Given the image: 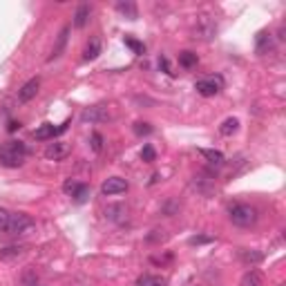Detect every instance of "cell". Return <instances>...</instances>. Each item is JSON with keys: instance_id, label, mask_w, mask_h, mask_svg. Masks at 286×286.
<instances>
[{"instance_id": "484cf974", "label": "cell", "mask_w": 286, "mask_h": 286, "mask_svg": "<svg viewBox=\"0 0 286 286\" xmlns=\"http://www.w3.org/2000/svg\"><path fill=\"white\" fill-rule=\"evenodd\" d=\"M92 148H94V152H101V148H103V137L98 132L92 134Z\"/></svg>"}, {"instance_id": "6da1fadb", "label": "cell", "mask_w": 286, "mask_h": 286, "mask_svg": "<svg viewBox=\"0 0 286 286\" xmlns=\"http://www.w3.org/2000/svg\"><path fill=\"white\" fill-rule=\"evenodd\" d=\"M27 145L22 141H7L0 145V166L3 168H18L25 163Z\"/></svg>"}, {"instance_id": "8fae6325", "label": "cell", "mask_w": 286, "mask_h": 286, "mask_svg": "<svg viewBox=\"0 0 286 286\" xmlns=\"http://www.w3.org/2000/svg\"><path fill=\"white\" fill-rule=\"evenodd\" d=\"M67 34H69V27H63V32L58 34V40H56L54 49H51V54H49V61H54V58H58L63 54V49H65V45H67Z\"/></svg>"}, {"instance_id": "f546056e", "label": "cell", "mask_w": 286, "mask_h": 286, "mask_svg": "<svg viewBox=\"0 0 286 286\" xmlns=\"http://www.w3.org/2000/svg\"><path fill=\"white\" fill-rule=\"evenodd\" d=\"M18 127H20V123H16V121H11V123H9V132H16V130H18Z\"/></svg>"}, {"instance_id": "52a82bcc", "label": "cell", "mask_w": 286, "mask_h": 286, "mask_svg": "<svg viewBox=\"0 0 286 286\" xmlns=\"http://www.w3.org/2000/svg\"><path fill=\"white\" fill-rule=\"evenodd\" d=\"M38 90H40V79H38V76H36V79H29L27 83L18 90V101H20V103H29L34 96L38 94Z\"/></svg>"}, {"instance_id": "30bf717a", "label": "cell", "mask_w": 286, "mask_h": 286, "mask_svg": "<svg viewBox=\"0 0 286 286\" xmlns=\"http://www.w3.org/2000/svg\"><path fill=\"white\" fill-rule=\"evenodd\" d=\"M90 14H92V7L87 3L83 5H79L76 7V14H74V27H85L87 25V20H90Z\"/></svg>"}, {"instance_id": "ffe728a7", "label": "cell", "mask_w": 286, "mask_h": 286, "mask_svg": "<svg viewBox=\"0 0 286 286\" xmlns=\"http://www.w3.org/2000/svg\"><path fill=\"white\" fill-rule=\"evenodd\" d=\"M199 154L203 159H208L210 163H215V166H221V163H224V154H221L219 150H199Z\"/></svg>"}, {"instance_id": "9c48e42d", "label": "cell", "mask_w": 286, "mask_h": 286, "mask_svg": "<svg viewBox=\"0 0 286 286\" xmlns=\"http://www.w3.org/2000/svg\"><path fill=\"white\" fill-rule=\"evenodd\" d=\"M108 112H105V108H101V105H96V108H87L85 112H83V116L81 119L85 121H90V123H101V121H108Z\"/></svg>"}, {"instance_id": "cb8c5ba5", "label": "cell", "mask_w": 286, "mask_h": 286, "mask_svg": "<svg viewBox=\"0 0 286 286\" xmlns=\"http://www.w3.org/2000/svg\"><path fill=\"white\" fill-rule=\"evenodd\" d=\"M125 45H127V47H132L134 51H137V54H143V51H145L143 43H137V40L130 38V36H125Z\"/></svg>"}, {"instance_id": "7402d4cb", "label": "cell", "mask_w": 286, "mask_h": 286, "mask_svg": "<svg viewBox=\"0 0 286 286\" xmlns=\"http://www.w3.org/2000/svg\"><path fill=\"white\" fill-rule=\"evenodd\" d=\"M268 49H271V34L259 32L257 34V54H264Z\"/></svg>"}, {"instance_id": "ba28073f", "label": "cell", "mask_w": 286, "mask_h": 286, "mask_svg": "<svg viewBox=\"0 0 286 286\" xmlns=\"http://www.w3.org/2000/svg\"><path fill=\"white\" fill-rule=\"evenodd\" d=\"M67 154H69L67 143H49L47 148H45V157H47L49 161H61V159H65Z\"/></svg>"}, {"instance_id": "4316f807", "label": "cell", "mask_w": 286, "mask_h": 286, "mask_svg": "<svg viewBox=\"0 0 286 286\" xmlns=\"http://www.w3.org/2000/svg\"><path fill=\"white\" fill-rule=\"evenodd\" d=\"M141 286H163V279L161 277H143Z\"/></svg>"}, {"instance_id": "83f0119b", "label": "cell", "mask_w": 286, "mask_h": 286, "mask_svg": "<svg viewBox=\"0 0 286 286\" xmlns=\"http://www.w3.org/2000/svg\"><path fill=\"white\" fill-rule=\"evenodd\" d=\"M134 132L141 137V134H150V132H152V127H150L148 123H137V125H134Z\"/></svg>"}, {"instance_id": "44dd1931", "label": "cell", "mask_w": 286, "mask_h": 286, "mask_svg": "<svg viewBox=\"0 0 286 286\" xmlns=\"http://www.w3.org/2000/svg\"><path fill=\"white\" fill-rule=\"evenodd\" d=\"M179 65L186 69H192L197 65V54H192V51H181V54H179Z\"/></svg>"}, {"instance_id": "f1b7e54d", "label": "cell", "mask_w": 286, "mask_h": 286, "mask_svg": "<svg viewBox=\"0 0 286 286\" xmlns=\"http://www.w3.org/2000/svg\"><path fill=\"white\" fill-rule=\"evenodd\" d=\"M206 242H210V237H192L190 239V244H206Z\"/></svg>"}, {"instance_id": "d6986e66", "label": "cell", "mask_w": 286, "mask_h": 286, "mask_svg": "<svg viewBox=\"0 0 286 286\" xmlns=\"http://www.w3.org/2000/svg\"><path fill=\"white\" fill-rule=\"evenodd\" d=\"M25 253V246H7L0 250V259H14V257H20Z\"/></svg>"}, {"instance_id": "e0dca14e", "label": "cell", "mask_w": 286, "mask_h": 286, "mask_svg": "<svg viewBox=\"0 0 286 286\" xmlns=\"http://www.w3.org/2000/svg\"><path fill=\"white\" fill-rule=\"evenodd\" d=\"M105 215H108V219H112V221H119V224H123L125 217L123 215H127V210L123 206H110L108 210H105Z\"/></svg>"}, {"instance_id": "5b68a950", "label": "cell", "mask_w": 286, "mask_h": 286, "mask_svg": "<svg viewBox=\"0 0 286 286\" xmlns=\"http://www.w3.org/2000/svg\"><path fill=\"white\" fill-rule=\"evenodd\" d=\"M67 125H69V121H65V123L58 125V127H54L51 123H45V125H40L38 130H34V139H38V141H49V139L58 137L61 132H65Z\"/></svg>"}, {"instance_id": "5bb4252c", "label": "cell", "mask_w": 286, "mask_h": 286, "mask_svg": "<svg viewBox=\"0 0 286 286\" xmlns=\"http://www.w3.org/2000/svg\"><path fill=\"white\" fill-rule=\"evenodd\" d=\"M237 130H239V119H235V116H228L219 127V132L224 134V137H232Z\"/></svg>"}, {"instance_id": "4fadbf2b", "label": "cell", "mask_w": 286, "mask_h": 286, "mask_svg": "<svg viewBox=\"0 0 286 286\" xmlns=\"http://www.w3.org/2000/svg\"><path fill=\"white\" fill-rule=\"evenodd\" d=\"M242 286H264V275L259 271H248L242 279Z\"/></svg>"}, {"instance_id": "ac0fdd59", "label": "cell", "mask_w": 286, "mask_h": 286, "mask_svg": "<svg viewBox=\"0 0 286 286\" xmlns=\"http://www.w3.org/2000/svg\"><path fill=\"white\" fill-rule=\"evenodd\" d=\"M116 9H119L123 16H127L130 20H137V16H139L137 5H134V3H119V5H116Z\"/></svg>"}, {"instance_id": "d4e9b609", "label": "cell", "mask_w": 286, "mask_h": 286, "mask_svg": "<svg viewBox=\"0 0 286 286\" xmlns=\"http://www.w3.org/2000/svg\"><path fill=\"white\" fill-rule=\"evenodd\" d=\"M9 217H11V213H9V210H5V208H0V232H3V230H7V224H9Z\"/></svg>"}, {"instance_id": "7c38bea8", "label": "cell", "mask_w": 286, "mask_h": 286, "mask_svg": "<svg viewBox=\"0 0 286 286\" xmlns=\"http://www.w3.org/2000/svg\"><path fill=\"white\" fill-rule=\"evenodd\" d=\"M98 54H101V40L92 38L90 43L85 45V49H83V61H94Z\"/></svg>"}, {"instance_id": "2e32d148", "label": "cell", "mask_w": 286, "mask_h": 286, "mask_svg": "<svg viewBox=\"0 0 286 286\" xmlns=\"http://www.w3.org/2000/svg\"><path fill=\"white\" fill-rule=\"evenodd\" d=\"M69 195L74 197V201H79V203H83L87 201V197H90V186H85V184H76L72 188V192Z\"/></svg>"}, {"instance_id": "277c9868", "label": "cell", "mask_w": 286, "mask_h": 286, "mask_svg": "<svg viewBox=\"0 0 286 286\" xmlns=\"http://www.w3.org/2000/svg\"><path fill=\"white\" fill-rule=\"evenodd\" d=\"M221 85H224L221 76H208V79L197 81L195 90H197V94H201V96H215L221 90Z\"/></svg>"}, {"instance_id": "9a60e30c", "label": "cell", "mask_w": 286, "mask_h": 286, "mask_svg": "<svg viewBox=\"0 0 286 286\" xmlns=\"http://www.w3.org/2000/svg\"><path fill=\"white\" fill-rule=\"evenodd\" d=\"M239 259H242V262H246V264H257V262L264 259V255L257 253V250L242 248V250H239Z\"/></svg>"}, {"instance_id": "8992f818", "label": "cell", "mask_w": 286, "mask_h": 286, "mask_svg": "<svg viewBox=\"0 0 286 286\" xmlns=\"http://www.w3.org/2000/svg\"><path fill=\"white\" fill-rule=\"evenodd\" d=\"M125 190H127V181L125 179H121V177H110L108 181L101 186V192L103 195H108V197L121 195V192H125Z\"/></svg>"}, {"instance_id": "603a6c76", "label": "cell", "mask_w": 286, "mask_h": 286, "mask_svg": "<svg viewBox=\"0 0 286 286\" xmlns=\"http://www.w3.org/2000/svg\"><path fill=\"white\" fill-rule=\"evenodd\" d=\"M154 157H157V152H154L152 145H143V150H141V159L150 163V161H154Z\"/></svg>"}, {"instance_id": "3957f363", "label": "cell", "mask_w": 286, "mask_h": 286, "mask_svg": "<svg viewBox=\"0 0 286 286\" xmlns=\"http://www.w3.org/2000/svg\"><path fill=\"white\" fill-rule=\"evenodd\" d=\"M32 228H34V219L29 217V215H25V213H11L7 230H5V232H9V235H25V232L32 230Z\"/></svg>"}, {"instance_id": "7a4b0ae2", "label": "cell", "mask_w": 286, "mask_h": 286, "mask_svg": "<svg viewBox=\"0 0 286 286\" xmlns=\"http://www.w3.org/2000/svg\"><path fill=\"white\" fill-rule=\"evenodd\" d=\"M228 217L239 228H248V226H253L257 221V210L248 206V203H232L228 208Z\"/></svg>"}]
</instances>
